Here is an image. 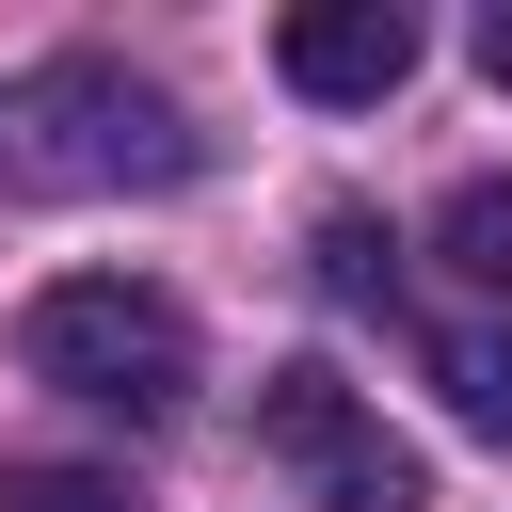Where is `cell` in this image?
I'll return each instance as SVG.
<instances>
[{"label":"cell","instance_id":"cell-6","mask_svg":"<svg viewBox=\"0 0 512 512\" xmlns=\"http://www.w3.org/2000/svg\"><path fill=\"white\" fill-rule=\"evenodd\" d=\"M432 256H448L464 288H496V304H512V176H464V192H448V224H432Z\"/></svg>","mask_w":512,"mask_h":512},{"label":"cell","instance_id":"cell-8","mask_svg":"<svg viewBox=\"0 0 512 512\" xmlns=\"http://www.w3.org/2000/svg\"><path fill=\"white\" fill-rule=\"evenodd\" d=\"M0 512H144L112 464H0Z\"/></svg>","mask_w":512,"mask_h":512},{"label":"cell","instance_id":"cell-2","mask_svg":"<svg viewBox=\"0 0 512 512\" xmlns=\"http://www.w3.org/2000/svg\"><path fill=\"white\" fill-rule=\"evenodd\" d=\"M16 368L64 384V400H96V416H176L192 400V320L144 272H64V288H32Z\"/></svg>","mask_w":512,"mask_h":512},{"label":"cell","instance_id":"cell-7","mask_svg":"<svg viewBox=\"0 0 512 512\" xmlns=\"http://www.w3.org/2000/svg\"><path fill=\"white\" fill-rule=\"evenodd\" d=\"M320 288H336V304H384V288H400V256H384L368 208H320Z\"/></svg>","mask_w":512,"mask_h":512},{"label":"cell","instance_id":"cell-5","mask_svg":"<svg viewBox=\"0 0 512 512\" xmlns=\"http://www.w3.org/2000/svg\"><path fill=\"white\" fill-rule=\"evenodd\" d=\"M432 384H448V416L480 448H512V320H448L432 336Z\"/></svg>","mask_w":512,"mask_h":512},{"label":"cell","instance_id":"cell-1","mask_svg":"<svg viewBox=\"0 0 512 512\" xmlns=\"http://www.w3.org/2000/svg\"><path fill=\"white\" fill-rule=\"evenodd\" d=\"M0 176L16 192H176L192 176V112L80 48V64L0 80Z\"/></svg>","mask_w":512,"mask_h":512},{"label":"cell","instance_id":"cell-9","mask_svg":"<svg viewBox=\"0 0 512 512\" xmlns=\"http://www.w3.org/2000/svg\"><path fill=\"white\" fill-rule=\"evenodd\" d=\"M480 64H496V80H512V0H496V16H480Z\"/></svg>","mask_w":512,"mask_h":512},{"label":"cell","instance_id":"cell-4","mask_svg":"<svg viewBox=\"0 0 512 512\" xmlns=\"http://www.w3.org/2000/svg\"><path fill=\"white\" fill-rule=\"evenodd\" d=\"M272 64H288V96L368 112V96H400V80H416V16H400V0H288Z\"/></svg>","mask_w":512,"mask_h":512},{"label":"cell","instance_id":"cell-3","mask_svg":"<svg viewBox=\"0 0 512 512\" xmlns=\"http://www.w3.org/2000/svg\"><path fill=\"white\" fill-rule=\"evenodd\" d=\"M256 432H272V464H288L320 512H432V464H416L320 352H288V368L256 384Z\"/></svg>","mask_w":512,"mask_h":512}]
</instances>
